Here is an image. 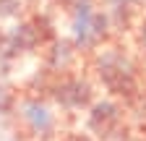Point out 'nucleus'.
<instances>
[{"label": "nucleus", "mask_w": 146, "mask_h": 141, "mask_svg": "<svg viewBox=\"0 0 146 141\" xmlns=\"http://www.w3.org/2000/svg\"><path fill=\"white\" fill-rule=\"evenodd\" d=\"M89 76L107 97L120 99L123 104H133L146 94L143 60L133 52V47L112 39L89 52Z\"/></svg>", "instance_id": "1"}, {"label": "nucleus", "mask_w": 146, "mask_h": 141, "mask_svg": "<svg viewBox=\"0 0 146 141\" xmlns=\"http://www.w3.org/2000/svg\"><path fill=\"white\" fill-rule=\"evenodd\" d=\"M70 8V39L81 50V55L112 39V24L97 0H73Z\"/></svg>", "instance_id": "2"}, {"label": "nucleus", "mask_w": 146, "mask_h": 141, "mask_svg": "<svg viewBox=\"0 0 146 141\" xmlns=\"http://www.w3.org/2000/svg\"><path fill=\"white\" fill-rule=\"evenodd\" d=\"M44 92L55 107H60L68 115L84 112L97 97V84L89 73H78V70H65V73H55Z\"/></svg>", "instance_id": "3"}, {"label": "nucleus", "mask_w": 146, "mask_h": 141, "mask_svg": "<svg viewBox=\"0 0 146 141\" xmlns=\"http://www.w3.org/2000/svg\"><path fill=\"white\" fill-rule=\"evenodd\" d=\"M84 112H86L84 131L97 141H115L125 131L133 128L128 104H123L120 99H112V97H102V99L94 97V102Z\"/></svg>", "instance_id": "4"}, {"label": "nucleus", "mask_w": 146, "mask_h": 141, "mask_svg": "<svg viewBox=\"0 0 146 141\" xmlns=\"http://www.w3.org/2000/svg\"><path fill=\"white\" fill-rule=\"evenodd\" d=\"M52 37H55V34H52V24L44 19V16H34V19L18 21L11 29H5V52H3V60H16V58L29 55V52L42 50Z\"/></svg>", "instance_id": "5"}, {"label": "nucleus", "mask_w": 146, "mask_h": 141, "mask_svg": "<svg viewBox=\"0 0 146 141\" xmlns=\"http://www.w3.org/2000/svg\"><path fill=\"white\" fill-rule=\"evenodd\" d=\"M13 110H16V118L24 123V128H26L29 136L39 138V141H50V138L58 136L60 120H58L55 107H52L47 99L34 97V94H26L21 99H16Z\"/></svg>", "instance_id": "6"}, {"label": "nucleus", "mask_w": 146, "mask_h": 141, "mask_svg": "<svg viewBox=\"0 0 146 141\" xmlns=\"http://www.w3.org/2000/svg\"><path fill=\"white\" fill-rule=\"evenodd\" d=\"M44 58H47V70L55 76V73L73 70L76 60L81 58V50L73 45V39H58V37H52L44 45Z\"/></svg>", "instance_id": "7"}, {"label": "nucleus", "mask_w": 146, "mask_h": 141, "mask_svg": "<svg viewBox=\"0 0 146 141\" xmlns=\"http://www.w3.org/2000/svg\"><path fill=\"white\" fill-rule=\"evenodd\" d=\"M99 8L107 13L112 31H131L133 21L143 13V3L141 0H97Z\"/></svg>", "instance_id": "8"}, {"label": "nucleus", "mask_w": 146, "mask_h": 141, "mask_svg": "<svg viewBox=\"0 0 146 141\" xmlns=\"http://www.w3.org/2000/svg\"><path fill=\"white\" fill-rule=\"evenodd\" d=\"M131 47L133 52L146 63V13H141L131 26Z\"/></svg>", "instance_id": "9"}, {"label": "nucleus", "mask_w": 146, "mask_h": 141, "mask_svg": "<svg viewBox=\"0 0 146 141\" xmlns=\"http://www.w3.org/2000/svg\"><path fill=\"white\" fill-rule=\"evenodd\" d=\"M21 13V0H0V19H16Z\"/></svg>", "instance_id": "10"}, {"label": "nucleus", "mask_w": 146, "mask_h": 141, "mask_svg": "<svg viewBox=\"0 0 146 141\" xmlns=\"http://www.w3.org/2000/svg\"><path fill=\"white\" fill-rule=\"evenodd\" d=\"M58 141H97V138H91L86 131H65Z\"/></svg>", "instance_id": "11"}, {"label": "nucleus", "mask_w": 146, "mask_h": 141, "mask_svg": "<svg viewBox=\"0 0 146 141\" xmlns=\"http://www.w3.org/2000/svg\"><path fill=\"white\" fill-rule=\"evenodd\" d=\"M115 141H146V138H143L141 133H136V131H125V133H123L120 138H115Z\"/></svg>", "instance_id": "12"}, {"label": "nucleus", "mask_w": 146, "mask_h": 141, "mask_svg": "<svg viewBox=\"0 0 146 141\" xmlns=\"http://www.w3.org/2000/svg\"><path fill=\"white\" fill-rule=\"evenodd\" d=\"M3 52H5V29L0 26V60H3Z\"/></svg>", "instance_id": "13"}, {"label": "nucleus", "mask_w": 146, "mask_h": 141, "mask_svg": "<svg viewBox=\"0 0 146 141\" xmlns=\"http://www.w3.org/2000/svg\"><path fill=\"white\" fill-rule=\"evenodd\" d=\"M138 131H141V136H143V138H146V120H143V123H141V128H138Z\"/></svg>", "instance_id": "14"}, {"label": "nucleus", "mask_w": 146, "mask_h": 141, "mask_svg": "<svg viewBox=\"0 0 146 141\" xmlns=\"http://www.w3.org/2000/svg\"><path fill=\"white\" fill-rule=\"evenodd\" d=\"M141 3H143V5H146V0H141Z\"/></svg>", "instance_id": "15"}]
</instances>
